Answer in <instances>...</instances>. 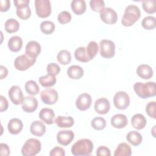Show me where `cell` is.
I'll return each mask as SVG.
<instances>
[{"mask_svg": "<svg viewBox=\"0 0 156 156\" xmlns=\"http://www.w3.org/2000/svg\"><path fill=\"white\" fill-rule=\"evenodd\" d=\"M86 51L88 58L90 60H92L96 55L99 51L98 43L94 41H90L86 48Z\"/></svg>", "mask_w": 156, "mask_h": 156, "instance_id": "35", "label": "cell"}, {"mask_svg": "<svg viewBox=\"0 0 156 156\" xmlns=\"http://www.w3.org/2000/svg\"><path fill=\"white\" fill-rule=\"evenodd\" d=\"M10 7V2L9 0H1L0 11L2 12H7Z\"/></svg>", "mask_w": 156, "mask_h": 156, "instance_id": "47", "label": "cell"}, {"mask_svg": "<svg viewBox=\"0 0 156 156\" xmlns=\"http://www.w3.org/2000/svg\"><path fill=\"white\" fill-rule=\"evenodd\" d=\"M100 55L105 58H110L115 54V44L110 40H102L99 43Z\"/></svg>", "mask_w": 156, "mask_h": 156, "instance_id": "8", "label": "cell"}, {"mask_svg": "<svg viewBox=\"0 0 156 156\" xmlns=\"http://www.w3.org/2000/svg\"><path fill=\"white\" fill-rule=\"evenodd\" d=\"M146 112L151 118L153 119L156 118L155 115V102L151 101L146 106Z\"/></svg>", "mask_w": 156, "mask_h": 156, "instance_id": "43", "label": "cell"}, {"mask_svg": "<svg viewBox=\"0 0 156 156\" xmlns=\"http://www.w3.org/2000/svg\"><path fill=\"white\" fill-rule=\"evenodd\" d=\"M35 7L36 13L40 18H47L51 13V4L49 0H35Z\"/></svg>", "mask_w": 156, "mask_h": 156, "instance_id": "6", "label": "cell"}, {"mask_svg": "<svg viewBox=\"0 0 156 156\" xmlns=\"http://www.w3.org/2000/svg\"><path fill=\"white\" fill-rule=\"evenodd\" d=\"M0 152L1 155H10V148L9 146L4 143L0 144Z\"/></svg>", "mask_w": 156, "mask_h": 156, "instance_id": "48", "label": "cell"}, {"mask_svg": "<svg viewBox=\"0 0 156 156\" xmlns=\"http://www.w3.org/2000/svg\"><path fill=\"white\" fill-rule=\"evenodd\" d=\"M58 21L62 24H66L71 21V13L66 10L62 11L59 13L57 16Z\"/></svg>", "mask_w": 156, "mask_h": 156, "instance_id": "41", "label": "cell"}, {"mask_svg": "<svg viewBox=\"0 0 156 156\" xmlns=\"http://www.w3.org/2000/svg\"><path fill=\"white\" fill-rule=\"evenodd\" d=\"M0 79H3L4 78L6 77L8 74V70L6 67L4 66L3 65L0 66Z\"/></svg>", "mask_w": 156, "mask_h": 156, "instance_id": "49", "label": "cell"}, {"mask_svg": "<svg viewBox=\"0 0 156 156\" xmlns=\"http://www.w3.org/2000/svg\"><path fill=\"white\" fill-rule=\"evenodd\" d=\"M22 108L26 113H32L38 107L37 99L32 96H27L24 98L22 102Z\"/></svg>", "mask_w": 156, "mask_h": 156, "instance_id": "15", "label": "cell"}, {"mask_svg": "<svg viewBox=\"0 0 156 156\" xmlns=\"http://www.w3.org/2000/svg\"><path fill=\"white\" fill-rule=\"evenodd\" d=\"M57 140L60 144L66 146L69 144L74 138V133L71 130H63L57 134Z\"/></svg>", "mask_w": 156, "mask_h": 156, "instance_id": "14", "label": "cell"}, {"mask_svg": "<svg viewBox=\"0 0 156 156\" xmlns=\"http://www.w3.org/2000/svg\"><path fill=\"white\" fill-rule=\"evenodd\" d=\"M23 46L22 38L19 36H13L8 41V47L13 52H18Z\"/></svg>", "mask_w": 156, "mask_h": 156, "instance_id": "26", "label": "cell"}, {"mask_svg": "<svg viewBox=\"0 0 156 156\" xmlns=\"http://www.w3.org/2000/svg\"><path fill=\"white\" fill-rule=\"evenodd\" d=\"M74 57L77 60H78L80 62L86 63V62L90 61V60L88 58V55L87 54L86 48L83 47V46L77 48L75 50Z\"/></svg>", "mask_w": 156, "mask_h": 156, "instance_id": "33", "label": "cell"}, {"mask_svg": "<svg viewBox=\"0 0 156 156\" xmlns=\"http://www.w3.org/2000/svg\"><path fill=\"white\" fill-rule=\"evenodd\" d=\"M136 74L140 77L147 80L152 77L154 72L149 65L147 64H141L137 67Z\"/></svg>", "mask_w": 156, "mask_h": 156, "instance_id": "21", "label": "cell"}, {"mask_svg": "<svg viewBox=\"0 0 156 156\" xmlns=\"http://www.w3.org/2000/svg\"><path fill=\"white\" fill-rule=\"evenodd\" d=\"M146 123L147 121L146 118L141 113L135 114L131 118L132 126L136 130H141L144 129Z\"/></svg>", "mask_w": 156, "mask_h": 156, "instance_id": "23", "label": "cell"}, {"mask_svg": "<svg viewBox=\"0 0 156 156\" xmlns=\"http://www.w3.org/2000/svg\"><path fill=\"white\" fill-rule=\"evenodd\" d=\"M94 146L93 142L87 138L77 141L71 147V153L75 156L90 155Z\"/></svg>", "mask_w": 156, "mask_h": 156, "instance_id": "2", "label": "cell"}, {"mask_svg": "<svg viewBox=\"0 0 156 156\" xmlns=\"http://www.w3.org/2000/svg\"><path fill=\"white\" fill-rule=\"evenodd\" d=\"M50 156H64L65 155V150L59 146H55L49 152Z\"/></svg>", "mask_w": 156, "mask_h": 156, "instance_id": "45", "label": "cell"}, {"mask_svg": "<svg viewBox=\"0 0 156 156\" xmlns=\"http://www.w3.org/2000/svg\"><path fill=\"white\" fill-rule=\"evenodd\" d=\"M83 69L79 65L70 66L67 69L68 77L73 79H79L83 76Z\"/></svg>", "mask_w": 156, "mask_h": 156, "instance_id": "27", "label": "cell"}, {"mask_svg": "<svg viewBox=\"0 0 156 156\" xmlns=\"http://www.w3.org/2000/svg\"><path fill=\"white\" fill-rule=\"evenodd\" d=\"M142 7L145 12L149 14L154 13L156 12L155 0H144L142 2Z\"/></svg>", "mask_w": 156, "mask_h": 156, "instance_id": "39", "label": "cell"}, {"mask_svg": "<svg viewBox=\"0 0 156 156\" xmlns=\"http://www.w3.org/2000/svg\"><path fill=\"white\" fill-rule=\"evenodd\" d=\"M41 101L46 104H54L58 100V94L57 91L54 88H46L40 93Z\"/></svg>", "mask_w": 156, "mask_h": 156, "instance_id": "10", "label": "cell"}, {"mask_svg": "<svg viewBox=\"0 0 156 156\" xmlns=\"http://www.w3.org/2000/svg\"><path fill=\"white\" fill-rule=\"evenodd\" d=\"M20 24L18 21L14 18L8 19L4 24V29L5 31L9 34L16 32L18 30Z\"/></svg>", "mask_w": 156, "mask_h": 156, "instance_id": "32", "label": "cell"}, {"mask_svg": "<svg viewBox=\"0 0 156 156\" xmlns=\"http://www.w3.org/2000/svg\"><path fill=\"white\" fill-rule=\"evenodd\" d=\"M100 18L104 23L113 24L118 20V15L114 9L110 7H105L100 12Z\"/></svg>", "mask_w": 156, "mask_h": 156, "instance_id": "11", "label": "cell"}, {"mask_svg": "<svg viewBox=\"0 0 156 156\" xmlns=\"http://www.w3.org/2000/svg\"><path fill=\"white\" fill-rule=\"evenodd\" d=\"M141 16V12L139 7L134 4H130L126 7L121 20V23L124 26L129 27L139 20Z\"/></svg>", "mask_w": 156, "mask_h": 156, "instance_id": "3", "label": "cell"}, {"mask_svg": "<svg viewBox=\"0 0 156 156\" xmlns=\"http://www.w3.org/2000/svg\"><path fill=\"white\" fill-rule=\"evenodd\" d=\"M133 90L138 96L142 99L153 97L156 94L155 83L154 82H136L133 85Z\"/></svg>", "mask_w": 156, "mask_h": 156, "instance_id": "1", "label": "cell"}, {"mask_svg": "<svg viewBox=\"0 0 156 156\" xmlns=\"http://www.w3.org/2000/svg\"><path fill=\"white\" fill-rule=\"evenodd\" d=\"M46 70L48 74H51L53 76H56L58 74L60 71V67L55 63H50L48 65Z\"/></svg>", "mask_w": 156, "mask_h": 156, "instance_id": "42", "label": "cell"}, {"mask_svg": "<svg viewBox=\"0 0 156 156\" xmlns=\"http://www.w3.org/2000/svg\"><path fill=\"white\" fill-rule=\"evenodd\" d=\"M41 32L46 35L51 34L55 30V24L51 21H44L40 24Z\"/></svg>", "mask_w": 156, "mask_h": 156, "instance_id": "37", "label": "cell"}, {"mask_svg": "<svg viewBox=\"0 0 156 156\" xmlns=\"http://www.w3.org/2000/svg\"><path fill=\"white\" fill-rule=\"evenodd\" d=\"M71 7L73 12L77 15L85 13L87 9L85 1L83 0H73L71 2Z\"/></svg>", "mask_w": 156, "mask_h": 156, "instance_id": "25", "label": "cell"}, {"mask_svg": "<svg viewBox=\"0 0 156 156\" xmlns=\"http://www.w3.org/2000/svg\"><path fill=\"white\" fill-rule=\"evenodd\" d=\"M111 125L116 129H122L125 127L128 124L127 116L124 114L114 115L110 119Z\"/></svg>", "mask_w": 156, "mask_h": 156, "instance_id": "18", "label": "cell"}, {"mask_svg": "<svg viewBox=\"0 0 156 156\" xmlns=\"http://www.w3.org/2000/svg\"><path fill=\"white\" fill-rule=\"evenodd\" d=\"M39 118L47 124H52L54 122L55 113L52 109L43 108L39 112Z\"/></svg>", "mask_w": 156, "mask_h": 156, "instance_id": "19", "label": "cell"}, {"mask_svg": "<svg viewBox=\"0 0 156 156\" xmlns=\"http://www.w3.org/2000/svg\"><path fill=\"white\" fill-rule=\"evenodd\" d=\"M142 27L146 30H152L156 27L155 18L152 16H147L143 18L141 21Z\"/></svg>", "mask_w": 156, "mask_h": 156, "instance_id": "36", "label": "cell"}, {"mask_svg": "<svg viewBox=\"0 0 156 156\" xmlns=\"http://www.w3.org/2000/svg\"><path fill=\"white\" fill-rule=\"evenodd\" d=\"M91 102V96L88 93H83L80 94L76 99V105L79 110L85 111L90 107Z\"/></svg>", "mask_w": 156, "mask_h": 156, "instance_id": "12", "label": "cell"}, {"mask_svg": "<svg viewBox=\"0 0 156 156\" xmlns=\"http://www.w3.org/2000/svg\"><path fill=\"white\" fill-rule=\"evenodd\" d=\"M23 127V124L21 119L18 118L11 119L7 124L9 132L13 135H16L20 133Z\"/></svg>", "mask_w": 156, "mask_h": 156, "instance_id": "20", "label": "cell"}, {"mask_svg": "<svg viewBox=\"0 0 156 156\" xmlns=\"http://www.w3.org/2000/svg\"><path fill=\"white\" fill-rule=\"evenodd\" d=\"M126 140L127 141L134 146L140 145L143 141L142 135L137 131L132 130L129 132L126 135Z\"/></svg>", "mask_w": 156, "mask_h": 156, "instance_id": "28", "label": "cell"}, {"mask_svg": "<svg viewBox=\"0 0 156 156\" xmlns=\"http://www.w3.org/2000/svg\"><path fill=\"white\" fill-rule=\"evenodd\" d=\"M36 58H33L29 55L22 54L18 56L14 60V66L19 71H25L34 65Z\"/></svg>", "mask_w": 156, "mask_h": 156, "instance_id": "7", "label": "cell"}, {"mask_svg": "<svg viewBox=\"0 0 156 156\" xmlns=\"http://www.w3.org/2000/svg\"><path fill=\"white\" fill-rule=\"evenodd\" d=\"M96 155L98 156H110V150L105 146H100L96 150Z\"/></svg>", "mask_w": 156, "mask_h": 156, "instance_id": "44", "label": "cell"}, {"mask_svg": "<svg viewBox=\"0 0 156 156\" xmlns=\"http://www.w3.org/2000/svg\"><path fill=\"white\" fill-rule=\"evenodd\" d=\"M0 112H2L7 110L9 107V102L7 99L2 95L0 96Z\"/></svg>", "mask_w": 156, "mask_h": 156, "instance_id": "46", "label": "cell"}, {"mask_svg": "<svg viewBox=\"0 0 156 156\" xmlns=\"http://www.w3.org/2000/svg\"><path fill=\"white\" fill-rule=\"evenodd\" d=\"M9 96L12 102L15 105L22 104L24 96L21 89L18 85H13L9 90Z\"/></svg>", "mask_w": 156, "mask_h": 156, "instance_id": "13", "label": "cell"}, {"mask_svg": "<svg viewBox=\"0 0 156 156\" xmlns=\"http://www.w3.org/2000/svg\"><path fill=\"white\" fill-rule=\"evenodd\" d=\"M113 101L115 107L119 110H125L130 104L129 96L127 93L122 91L116 93Z\"/></svg>", "mask_w": 156, "mask_h": 156, "instance_id": "9", "label": "cell"}, {"mask_svg": "<svg viewBox=\"0 0 156 156\" xmlns=\"http://www.w3.org/2000/svg\"><path fill=\"white\" fill-rule=\"evenodd\" d=\"M90 6L92 10L96 12H101L105 8V2L102 0H91Z\"/></svg>", "mask_w": 156, "mask_h": 156, "instance_id": "40", "label": "cell"}, {"mask_svg": "<svg viewBox=\"0 0 156 156\" xmlns=\"http://www.w3.org/2000/svg\"><path fill=\"white\" fill-rule=\"evenodd\" d=\"M41 149L40 141L36 138L28 139L21 149V154L24 156H34L38 154Z\"/></svg>", "mask_w": 156, "mask_h": 156, "instance_id": "4", "label": "cell"}, {"mask_svg": "<svg viewBox=\"0 0 156 156\" xmlns=\"http://www.w3.org/2000/svg\"><path fill=\"white\" fill-rule=\"evenodd\" d=\"M41 50V48L39 43L32 40L27 43L26 46L25 54L33 58H36L40 54Z\"/></svg>", "mask_w": 156, "mask_h": 156, "instance_id": "17", "label": "cell"}, {"mask_svg": "<svg viewBox=\"0 0 156 156\" xmlns=\"http://www.w3.org/2000/svg\"><path fill=\"white\" fill-rule=\"evenodd\" d=\"M46 126L44 124L38 120L34 121L32 122L30 126V133L37 136H41L46 132Z\"/></svg>", "mask_w": 156, "mask_h": 156, "instance_id": "22", "label": "cell"}, {"mask_svg": "<svg viewBox=\"0 0 156 156\" xmlns=\"http://www.w3.org/2000/svg\"><path fill=\"white\" fill-rule=\"evenodd\" d=\"M115 156H130L132 155L130 146L126 143H121L115 151Z\"/></svg>", "mask_w": 156, "mask_h": 156, "instance_id": "29", "label": "cell"}, {"mask_svg": "<svg viewBox=\"0 0 156 156\" xmlns=\"http://www.w3.org/2000/svg\"><path fill=\"white\" fill-rule=\"evenodd\" d=\"M95 111L100 115H105L107 113L110 108V104L109 101L104 98L98 99L94 105Z\"/></svg>", "mask_w": 156, "mask_h": 156, "instance_id": "16", "label": "cell"}, {"mask_svg": "<svg viewBox=\"0 0 156 156\" xmlns=\"http://www.w3.org/2000/svg\"><path fill=\"white\" fill-rule=\"evenodd\" d=\"M26 91L31 95H36L39 93L40 88L37 83L32 80H28L24 85Z\"/></svg>", "mask_w": 156, "mask_h": 156, "instance_id": "34", "label": "cell"}, {"mask_svg": "<svg viewBox=\"0 0 156 156\" xmlns=\"http://www.w3.org/2000/svg\"><path fill=\"white\" fill-rule=\"evenodd\" d=\"M57 79L55 76L51 74H46L39 77L38 82L40 84L44 87H51L54 86L56 83Z\"/></svg>", "mask_w": 156, "mask_h": 156, "instance_id": "30", "label": "cell"}, {"mask_svg": "<svg viewBox=\"0 0 156 156\" xmlns=\"http://www.w3.org/2000/svg\"><path fill=\"white\" fill-rule=\"evenodd\" d=\"M57 60L61 65H66L69 64L71 61V55L70 52L66 49L60 51L57 55Z\"/></svg>", "mask_w": 156, "mask_h": 156, "instance_id": "31", "label": "cell"}, {"mask_svg": "<svg viewBox=\"0 0 156 156\" xmlns=\"http://www.w3.org/2000/svg\"><path fill=\"white\" fill-rule=\"evenodd\" d=\"M29 0H15L13 3L16 8V13L17 16L21 20H26L30 18L31 10L29 6Z\"/></svg>", "mask_w": 156, "mask_h": 156, "instance_id": "5", "label": "cell"}, {"mask_svg": "<svg viewBox=\"0 0 156 156\" xmlns=\"http://www.w3.org/2000/svg\"><path fill=\"white\" fill-rule=\"evenodd\" d=\"M54 122L56 125L60 128H69L74 124V120L71 116H58Z\"/></svg>", "mask_w": 156, "mask_h": 156, "instance_id": "24", "label": "cell"}, {"mask_svg": "<svg viewBox=\"0 0 156 156\" xmlns=\"http://www.w3.org/2000/svg\"><path fill=\"white\" fill-rule=\"evenodd\" d=\"M106 121L105 119L101 116H97L94 118L91 122V127L97 130H101L106 127Z\"/></svg>", "mask_w": 156, "mask_h": 156, "instance_id": "38", "label": "cell"}]
</instances>
